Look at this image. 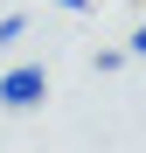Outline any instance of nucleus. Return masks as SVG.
Masks as SVG:
<instances>
[{"instance_id": "nucleus-1", "label": "nucleus", "mask_w": 146, "mask_h": 153, "mask_svg": "<svg viewBox=\"0 0 146 153\" xmlns=\"http://www.w3.org/2000/svg\"><path fill=\"white\" fill-rule=\"evenodd\" d=\"M42 97H49V70L42 63H14L7 76H0V105L7 111H35Z\"/></svg>"}, {"instance_id": "nucleus-3", "label": "nucleus", "mask_w": 146, "mask_h": 153, "mask_svg": "<svg viewBox=\"0 0 146 153\" xmlns=\"http://www.w3.org/2000/svg\"><path fill=\"white\" fill-rule=\"evenodd\" d=\"M125 56H139V63H146V28H139V35L125 42Z\"/></svg>"}, {"instance_id": "nucleus-2", "label": "nucleus", "mask_w": 146, "mask_h": 153, "mask_svg": "<svg viewBox=\"0 0 146 153\" xmlns=\"http://www.w3.org/2000/svg\"><path fill=\"white\" fill-rule=\"evenodd\" d=\"M21 28H28L21 14H0V42H21Z\"/></svg>"}, {"instance_id": "nucleus-4", "label": "nucleus", "mask_w": 146, "mask_h": 153, "mask_svg": "<svg viewBox=\"0 0 146 153\" xmlns=\"http://www.w3.org/2000/svg\"><path fill=\"white\" fill-rule=\"evenodd\" d=\"M49 7H63V14H84V7H90V0H49Z\"/></svg>"}]
</instances>
